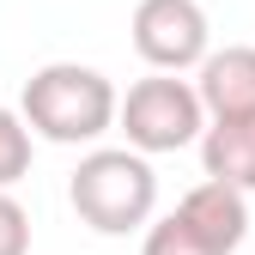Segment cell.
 Here are the masks:
<instances>
[{
    "instance_id": "ba28073f",
    "label": "cell",
    "mask_w": 255,
    "mask_h": 255,
    "mask_svg": "<svg viewBox=\"0 0 255 255\" xmlns=\"http://www.w3.org/2000/svg\"><path fill=\"white\" fill-rule=\"evenodd\" d=\"M30 140H37L30 122L0 104V195H12V182L30 176Z\"/></svg>"
},
{
    "instance_id": "5b68a950",
    "label": "cell",
    "mask_w": 255,
    "mask_h": 255,
    "mask_svg": "<svg viewBox=\"0 0 255 255\" xmlns=\"http://www.w3.org/2000/svg\"><path fill=\"white\" fill-rule=\"evenodd\" d=\"M134 49L152 73H188L207 67L213 55V24L201 0H140L134 6Z\"/></svg>"
},
{
    "instance_id": "8992f818",
    "label": "cell",
    "mask_w": 255,
    "mask_h": 255,
    "mask_svg": "<svg viewBox=\"0 0 255 255\" xmlns=\"http://www.w3.org/2000/svg\"><path fill=\"white\" fill-rule=\"evenodd\" d=\"M195 91L213 122H255V49H213Z\"/></svg>"
},
{
    "instance_id": "3957f363",
    "label": "cell",
    "mask_w": 255,
    "mask_h": 255,
    "mask_svg": "<svg viewBox=\"0 0 255 255\" xmlns=\"http://www.w3.org/2000/svg\"><path fill=\"white\" fill-rule=\"evenodd\" d=\"M249 237V195L225 182H195L188 195L146 225L140 255H237Z\"/></svg>"
},
{
    "instance_id": "277c9868",
    "label": "cell",
    "mask_w": 255,
    "mask_h": 255,
    "mask_svg": "<svg viewBox=\"0 0 255 255\" xmlns=\"http://www.w3.org/2000/svg\"><path fill=\"white\" fill-rule=\"evenodd\" d=\"M122 134H128V146H134L140 158L201 146L207 104H201V91L188 85L182 73H152L140 85H128V98H122Z\"/></svg>"
},
{
    "instance_id": "6da1fadb",
    "label": "cell",
    "mask_w": 255,
    "mask_h": 255,
    "mask_svg": "<svg viewBox=\"0 0 255 255\" xmlns=\"http://www.w3.org/2000/svg\"><path fill=\"white\" fill-rule=\"evenodd\" d=\"M18 116L30 122V134L49 140V146H91V140H104L122 122V98H116V85L98 67H85V61H49V67H37L24 79Z\"/></svg>"
},
{
    "instance_id": "52a82bcc",
    "label": "cell",
    "mask_w": 255,
    "mask_h": 255,
    "mask_svg": "<svg viewBox=\"0 0 255 255\" xmlns=\"http://www.w3.org/2000/svg\"><path fill=\"white\" fill-rule=\"evenodd\" d=\"M201 170L207 182L255 195V122H213L201 134Z\"/></svg>"
},
{
    "instance_id": "7a4b0ae2",
    "label": "cell",
    "mask_w": 255,
    "mask_h": 255,
    "mask_svg": "<svg viewBox=\"0 0 255 255\" xmlns=\"http://www.w3.org/2000/svg\"><path fill=\"white\" fill-rule=\"evenodd\" d=\"M67 201L98 237H128L152 225L158 207V176L134 146H98L79 158V170L67 176Z\"/></svg>"
},
{
    "instance_id": "9c48e42d",
    "label": "cell",
    "mask_w": 255,
    "mask_h": 255,
    "mask_svg": "<svg viewBox=\"0 0 255 255\" xmlns=\"http://www.w3.org/2000/svg\"><path fill=\"white\" fill-rule=\"evenodd\" d=\"M0 255H30V213L0 195Z\"/></svg>"
}]
</instances>
